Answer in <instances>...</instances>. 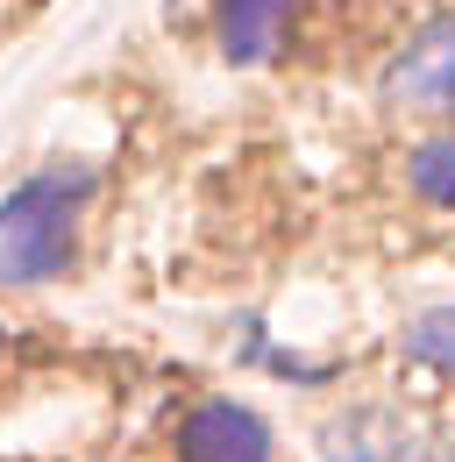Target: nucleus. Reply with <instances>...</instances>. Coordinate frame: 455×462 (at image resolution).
I'll use <instances>...</instances> for the list:
<instances>
[{
    "instance_id": "5",
    "label": "nucleus",
    "mask_w": 455,
    "mask_h": 462,
    "mask_svg": "<svg viewBox=\"0 0 455 462\" xmlns=\"http://www.w3.org/2000/svg\"><path fill=\"white\" fill-rule=\"evenodd\" d=\"M284 7H292V0H214L221 58L228 64H264L271 43H278V29H284Z\"/></svg>"
},
{
    "instance_id": "1",
    "label": "nucleus",
    "mask_w": 455,
    "mask_h": 462,
    "mask_svg": "<svg viewBox=\"0 0 455 462\" xmlns=\"http://www.w3.org/2000/svg\"><path fill=\"white\" fill-rule=\"evenodd\" d=\"M93 199V171L64 164L36 171L0 199V285H51L71 263L79 242V207Z\"/></svg>"
},
{
    "instance_id": "4",
    "label": "nucleus",
    "mask_w": 455,
    "mask_h": 462,
    "mask_svg": "<svg viewBox=\"0 0 455 462\" xmlns=\"http://www.w3.org/2000/svg\"><path fill=\"white\" fill-rule=\"evenodd\" d=\"M178 462H271V427L242 399H200L178 427Z\"/></svg>"
},
{
    "instance_id": "2",
    "label": "nucleus",
    "mask_w": 455,
    "mask_h": 462,
    "mask_svg": "<svg viewBox=\"0 0 455 462\" xmlns=\"http://www.w3.org/2000/svg\"><path fill=\"white\" fill-rule=\"evenodd\" d=\"M320 456L328 462H455V434L434 420L405 412V405H356L320 427Z\"/></svg>"
},
{
    "instance_id": "8",
    "label": "nucleus",
    "mask_w": 455,
    "mask_h": 462,
    "mask_svg": "<svg viewBox=\"0 0 455 462\" xmlns=\"http://www.w3.org/2000/svg\"><path fill=\"white\" fill-rule=\"evenodd\" d=\"M0 356H7V335H0Z\"/></svg>"
},
{
    "instance_id": "7",
    "label": "nucleus",
    "mask_w": 455,
    "mask_h": 462,
    "mask_svg": "<svg viewBox=\"0 0 455 462\" xmlns=\"http://www.w3.org/2000/svg\"><path fill=\"white\" fill-rule=\"evenodd\" d=\"M405 348H413V356H420L434 377H449V384H455V299H449V306H427V313H413Z\"/></svg>"
},
{
    "instance_id": "6",
    "label": "nucleus",
    "mask_w": 455,
    "mask_h": 462,
    "mask_svg": "<svg viewBox=\"0 0 455 462\" xmlns=\"http://www.w3.org/2000/svg\"><path fill=\"white\" fill-rule=\"evenodd\" d=\"M405 185H413L427 207L455 214V135H434V143H420V150L405 157Z\"/></svg>"
},
{
    "instance_id": "3",
    "label": "nucleus",
    "mask_w": 455,
    "mask_h": 462,
    "mask_svg": "<svg viewBox=\"0 0 455 462\" xmlns=\"http://www.w3.org/2000/svg\"><path fill=\"white\" fill-rule=\"evenodd\" d=\"M385 100L420 107V115H449L455 107V14H434L385 71Z\"/></svg>"
}]
</instances>
